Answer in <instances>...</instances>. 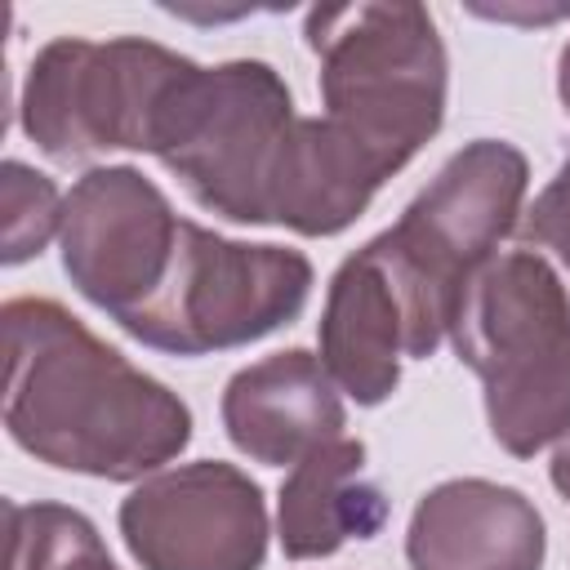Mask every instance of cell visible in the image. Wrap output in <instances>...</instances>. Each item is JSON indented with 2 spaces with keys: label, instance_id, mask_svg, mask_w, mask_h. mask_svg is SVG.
<instances>
[{
  "label": "cell",
  "instance_id": "cell-1",
  "mask_svg": "<svg viewBox=\"0 0 570 570\" xmlns=\"http://www.w3.org/2000/svg\"><path fill=\"white\" fill-rule=\"evenodd\" d=\"M0 321L4 428L36 463L138 485L191 445V405L62 303L22 294Z\"/></svg>",
  "mask_w": 570,
  "mask_h": 570
},
{
  "label": "cell",
  "instance_id": "cell-2",
  "mask_svg": "<svg viewBox=\"0 0 570 570\" xmlns=\"http://www.w3.org/2000/svg\"><path fill=\"white\" fill-rule=\"evenodd\" d=\"M325 120L347 134L383 178L401 174L441 129L450 53L436 18L405 0L316 4L303 18Z\"/></svg>",
  "mask_w": 570,
  "mask_h": 570
},
{
  "label": "cell",
  "instance_id": "cell-3",
  "mask_svg": "<svg viewBox=\"0 0 570 570\" xmlns=\"http://www.w3.org/2000/svg\"><path fill=\"white\" fill-rule=\"evenodd\" d=\"M450 343L481 379L499 450L534 459L570 432V294L534 249H499L463 285Z\"/></svg>",
  "mask_w": 570,
  "mask_h": 570
},
{
  "label": "cell",
  "instance_id": "cell-4",
  "mask_svg": "<svg viewBox=\"0 0 570 570\" xmlns=\"http://www.w3.org/2000/svg\"><path fill=\"white\" fill-rule=\"evenodd\" d=\"M298 120L294 94L272 62H191L151 120L147 156H156L205 214L236 227H272V200Z\"/></svg>",
  "mask_w": 570,
  "mask_h": 570
},
{
  "label": "cell",
  "instance_id": "cell-5",
  "mask_svg": "<svg viewBox=\"0 0 570 570\" xmlns=\"http://www.w3.org/2000/svg\"><path fill=\"white\" fill-rule=\"evenodd\" d=\"M530 160L508 138L463 142L405 214L374 236L414 321V356L428 361L450 338L463 285L521 227Z\"/></svg>",
  "mask_w": 570,
  "mask_h": 570
},
{
  "label": "cell",
  "instance_id": "cell-6",
  "mask_svg": "<svg viewBox=\"0 0 570 570\" xmlns=\"http://www.w3.org/2000/svg\"><path fill=\"white\" fill-rule=\"evenodd\" d=\"M312 285L316 272L303 249L232 240L183 218L165 285L120 330L134 343L169 356L232 352L294 325L312 298Z\"/></svg>",
  "mask_w": 570,
  "mask_h": 570
},
{
  "label": "cell",
  "instance_id": "cell-7",
  "mask_svg": "<svg viewBox=\"0 0 570 570\" xmlns=\"http://www.w3.org/2000/svg\"><path fill=\"white\" fill-rule=\"evenodd\" d=\"M191 58L142 36H58L36 49L18 89V125L58 165L147 151L151 120Z\"/></svg>",
  "mask_w": 570,
  "mask_h": 570
},
{
  "label": "cell",
  "instance_id": "cell-8",
  "mask_svg": "<svg viewBox=\"0 0 570 570\" xmlns=\"http://www.w3.org/2000/svg\"><path fill=\"white\" fill-rule=\"evenodd\" d=\"M183 214L134 165L85 169L62 200L58 254L85 303L125 325L165 285Z\"/></svg>",
  "mask_w": 570,
  "mask_h": 570
},
{
  "label": "cell",
  "instance_id": "cell-9",
  "mask_svg": "<svg viewBox=\"0 0 570 570\" xmlns=\"http://www.w3.org/2000/svg\"><path fill=\"white\" fill-rule=\"evenodd\" d=\"M116 525L142 570H263L272 539L263 485L223 459L138 481Z\"/></svg>",
  "mask_w": 570,
  "mask_h": 570
},
{
  "label": "cell",
  "instance_id": "cell-10",
  "mask_svg": "<svg viewBox=\"0 0 570 570\" xmlns=\"http://www.w3.org/2000/svg\"><path fill=\"white\" fill-rule=\"evenodd\" d=\"M321 365L338 383V392L365 410L383 405L401 387V365L414 356V321L410 303L374 240L347 254L330 285L316 325Z\"/></svg>",
  "mask_w": 570,
  "mask_h": 570
},
{
  "label": "cell",
  "instance_id": "cell-11",
  "mask_svg": "<svg viewBox=\"0 0 570 570\" xmlns=\"http://www.w3.org/2000/svg\"><path fill=\"white\" fill-rule=\"evenodd\" d=\"M548 525L534 499L485 476L432 485L405 525L410 570H543Z\"/></svg>",
  "mask_w": 570,
  "mask_h": 570
},
{
  "label": "cell",
  "instance_id": "cell-12",
  "mask_svg": "<svg viewBox=\"0 0 570 570\" xmlns=\"http://www.w3.org/2000/svg\"><path fill=\"white\" fill-rule=\"evenodd\" d=\"M218 414L227 441L263 468H294L347 428L338 383L321 356L303 347H285L236 370L223 387Z\"/></svg>",
  "mask_w": 570,
  "mask_h": 570
},
{
  "label": "cell",
  "instance_id": "cell-13",
  "mask_svg": "<svg viewBox=\"0 0 570 570\" xmlns=\"http://www.w3.org/2000/svg\"><path fill=\"white\" fill-rule=\"evenodd\" d=\"M387 521L383 485L370 476V450L338 436L289 468L276 499V539L289 561L334 557L352 539H374Z\"/></svg>",
  "mask_w": 570,
  "mask_h": 570
},
{
  "label": "cell",
  "instance_id": "cell-14",
  "mask_svg": "<svg viewBox=\"0 0 570 570\" xmlns=\"http://www.w3.org/2000/svg\"><path fill=\"white\" fill-rule=\"evenodd\" d=\"M9 517V570H120L98 525L67 503H4Z\"/></svg>",
  "mask_w": 570,
  "mask_h": 570
},
{
  "label": "cell",
  "instance_id": "cell-15",
  "mask_svg": "<svg viewBox=\"0 0 570 570\" xmlns=\"http://www.w3.org/2000/svg\"><path fill=\"white\" fill-rule=\"evenodd\" d=\"M0 200H4V249L0 263L4 267H22L36 254H45V245L62 232V191L49 174L22 165V160H4L0 169Z\"/></svg>",
  "mask_w": 570,
  "mask_h": 570
},
{
  "label": "cell",
  "instance_id": "cell-16",
  "mask_svg": "<svg viewBox=\"0 0 570 570\" xmlns=\"http://www.w3.org/2000/svg\"><path fill=\"white\" fill-rule=\"evenodd\" d=\"M517 240L521 249H534L570 294V174L566 169H557V178L521 214Z\"/></svg>",
  "mask_w": 570,
  "mask_h": 570
},
{
  "label": "cell",
  "instance_id": "cell-17",
  "mask_svg": "<svg viewBox=\"0 0 570 570\" xmlns=\"http://www.w3.org/2000/svg\"><path fill=\"white\" fill-rule=\"evenodd\" d=\"M472 13L481 18H499V22H557V18H570V4H548V9H485V4H472Z\"/></svg>",
  "mask_w": 570,
  "mask_h": 570
},
{
  "label": "cell",
  "instance_id": "cell-18",
  "mask_svg": "<svg viewBox=\"0 0 570 570\" xmlns=\"http://www.w3.org/2000/svg\"><path fill=\"white\" fill-rule=\"evenodd\" d=\"M548 481H552V490L570 503V432L557 441V450H552V463H548Z\"/></svg>",
  "mask_w": 570,
  "mask_h": 570
},
{
  "label": "cell",
  "instance_id": "cell-19",
  "mask_svg": "<svg viewBox=\"0 0 570 570\" xmlns=\"http://www.w3.org/2000/svg\"><path fill=\"white\" fill-rule=\"evenodd\" d=\"M557 98H561V111L570 120V40L561 45V58H557Z\"/></svg>",
  "mask_w": 570,
  "mask_h": 570
},
{
  "label": "cell",
  "instance_id": "cell-20",
  "mask_svg": "<svg viewBox=\"0 0 570 570\" xmlns=\"http://www.w3.org/2000/svg\"><path fill=\"white\" fill-rule=\"evenodd\" d=\"M561 169H566V174H570V160H566V165H561Z\"/></svg>",
  "mask_w": 570,
  "mask_h": 570
}]
</instances>
